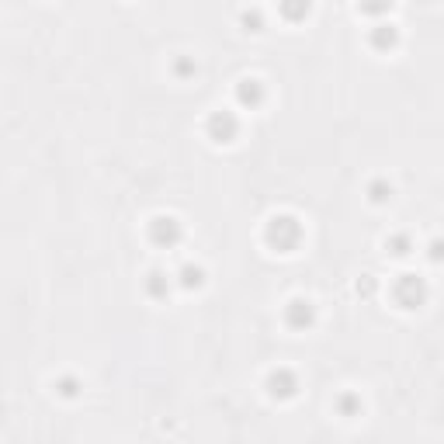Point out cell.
Wrapping results in <instances>:
<instances>
[{
    "label": "cell",
    "mask_w": 444,
    "mask_h": 444,
    "mask_svg": "<svg viewBox=\"0 0 444 444\" xmlns=\"http://www.w3.org/2000/svg\"><path fill=\"white\" fill-rule=\"evenodd\" d=\"M302 236H306V229H302V222L295 215H274L264 229V240L278 254H292L302 243Z\"/></svg>",
    "instance_id": "6da1fadb"
},
{
    "label": "cell",
    "mask_w": 444,
    "mask_h": 444,
    "mask_svg": "<svg viewBox=\"0 0 444 444\" xmlns=\"http://www.w3.org/2000/svg\"><path fill=\"white\" fill-rule=\"evenodd\" d=\"M205 132H208V139L215 146H229L240 136V118L233 111H212L208 122H205Z\"/></svg>",
    "instance_id": "7a4b0ae2"
},
{
    "label": "cell",
    "mask_w": 444,
    "mask_h": 444,
    "mask_svg": "<svg viewBox=\"0 0 444 444\" xmlns=\"http://www.w3.org/2000/svg\"><path fill=\"white\" fill-rule=\"evenodd\" d=\"M392 295H396V302H399L403 309H420V306L427 302L431 292H427V281H424V278H417V274H399Z\"/></svg>",
    "instance_id": "3957f363"
},
{
    "label": "cell",
    "mask_w": 444,
    "mask_h": 444,
    "mask_svg": "<svg viewBox=\"0 0 444 444\" xmlns=\"http://www.w3.org/2000/svg\"><path fill=\"white\" fill-rule=\"evenodd\" d=\"M180 240H184V226H180L174 215H157L150 222V243L160 247V250H174Z\"/></svg>",
    "instance_id": "277c9868"
},
{
    "label": "cell",
    "mask_w": 444,
    "mask_h": 444,
    "mask_svg": "<svg viewBox=\"0 0 444 444\" xmlns=\"http://www.w3.org/2000/svg\"><path fill=\"white\" fill-rule=\"evenodd\" d=\"M316 323V306L309 302V299H292L288 306H285V327L288 330H309Z\"/></svg>",
    "instance_id": "5b68a950"
},
{
    "label": "cell",
    "mask_w": 444,
    "mask_h": 444,
    "mask_svg": "<svg viewBox=\"0 0 444 444\" xmlns=\"http://www.w3.org/2000/svg\"><path fill=\"white\" fill-rule=\"evenodd\" d=\"M267 392H271L274 399H295V392H299V375L288 371V368L271 371V375H267Z\"/></svg>",
    "instance_id": "8992f818"
},
{
    "label": "cell",
    "mask_w": 444,
    "mask_h": 444,
    "mask_svg": "<svg viewBox=\"0 0 444 444\" xmlns=\"http://www.w3.org/2000/svg\"><path fill=\"white\" fill-rule=\"evenodd\" d=\"M143 285H146V295H150V299H157V302H164V299H167V295L174 292V285H178V278H174V274H167V271H150Z\"/></svg>",
    "instance_id": "52a82bcc"
},
{
    "label": "cell",
    "mask_w": 444,
    "mask_h": 444,
    "mask_svg": "<svg viewBox=\"0 0 444 444\" xmlns=\"http://www.w3.org/2000/svg\"><path fill=\"white\" fill-rule=\"evenodd\" d=\"M236 101L243 104V108H261L264 104V84L261 80H254V77H247V80H240L236 84Z\"/></svg>",
    "instance_id": "ba28073f"
},
{
    "label": "cell",
    "mask_w": 444,
    "mask_h": 444,
    "mask_svg": "<svg viewBox=\"0 0 444 444\" xmlns=\"http://www.w3.org/2000/svg\"><path fill=\"white\" fill-rule=\"evenodd\" d=\"M174 278H178V285L184 288V292H194V288H201V285H205V267L187 261V264H180V271L174 274Z\"/></svg>",
    "instance_id": "9c48e42d"
},
{
    "label": "cell",
    "mask_w": 444,
    "mask_h": 444,
    "mask_svg": "<svg viewBox=\"0 0 444 444\" xmlns=\"http://www.w3.org/2000/svg\"><path fill=\"white\" fill-rule=\"evenodd\" d=\"M399 42V31L392 28V24H378L375 31H371V45L375 49H392Z\"/></svg>",
    "instance_id": "30bf717a"
},
{
    "label": "cell",
    "mask_w": 444,
    "mask_h": 444,
    "mask_svg": "<svg viewBox=\"0 0 444 444\" xmlns=\"http://www.w3.org/2000/svg\"><path fill=\"white\" fill-rule=\"evenodd\" d=\"M337 410H341V417H348V420H355V417H361V410H364V403H361V396H355V392H344V396L337 399Z\"/></svg>",
    "instance_id": "8fae6325"
},
{
    "label": "cell",
    "mask_w": 444,
    "mask_h": 444,
    "mask_svg": "<svg viewBox=\"0 0 444 444\" xmlns=\"http://www.w3.org/2000/svg\"><path fill=\"white\" fill-rule=\"evenodd\" d=\"M385 247L392 250V257H410V254H413V240H410L406 233H392V236L385 240Z\"/></svg>",
    "instance_id": "7c38bea8"
},
{
    "label": "cell",
    "mask_w": 444,
    "mask_h": 444,
    "mask_svg": "<svg viewBox=\"0 0 444 444\" xmlns=\"http://www.w3.org/2000/svg\"><path fill=\"white\" fill-rule=\"evenodd\" d=\"M392 194H396V191H392V184H389V180H371V184H368V198H371L375 205L392 201Z\"/></svg>",
    "instance_id": "4fadbf2b"
},
{
    "label": "cell",
    "mask_w": 444,
    "mask_h": 444,
    "mask_svg": "<svg viewBox=\"0 0 444 444\" xmlns=\"http://www.w3.org/2000/svg\"><path fill=\"white\" fill-rule=\"evenodd\" d=\"M427 261H431V264H444V240L441 236H434V240L427 243Z\"/></svg>",
    "instance_id": "5bb4252c"
},
{
    "label": "cell",
    "mask_w": 444,
    "mask_h": 444,
    "mask_svg": "<svg viewBox=\"0 0 444 444\" xmlns=\"http://www.w3.org/2000/svg\"><path fill=\"white\" fill-rule=\"evenodd\" d=\"M77 389H80V382H77V378H70V375L56 382V392H59V396H66V399H73V396H77Z\"/></svg>",
    "instance_id": "9a60e30c"
},
{
    "label": "cell",
    "mask_w": 444,
    "mask_h": 444,
    "mask_svg": "<svg viewBox=\"0 0 444 444\" xmlns=\"http://www.w3.org/2000/svg\"><path fill=\"white\" fill-rule=\"evenodd\" d=\"M194 70H198V66H194L191 59H178V73H180V77H191Z\"/></svg>",
    "instance_id": "2e32d148"
}]
</instances>
